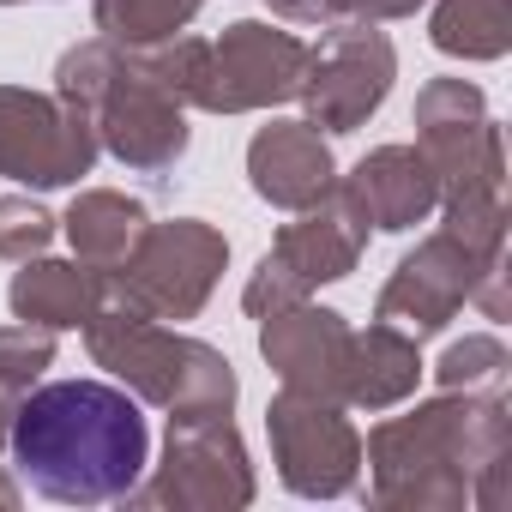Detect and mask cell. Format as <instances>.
<instances>
[{"label": "cell", "instance_id": "1", "mask_svg": "<svg viewBox=\"0 0 512 512\" xmlns=\"http://www.w3.org/2000/svg\"><path fill=\"white\" fill-rule=\"evenodd\" d=\"M151 452L145 410L109 380H55L31 392L13 416L19 476L67 506L115 500L139 482Z\"/></svg>", "mask_w": 512, "mask_h": 512}]
</instances>
